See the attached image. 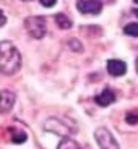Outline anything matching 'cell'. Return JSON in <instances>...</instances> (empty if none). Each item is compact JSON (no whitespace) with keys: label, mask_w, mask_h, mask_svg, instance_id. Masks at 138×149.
I'll return each instance as SVG.
<instances>
[{"label":"cell","mask_w":138,"mask_h":149,"mask_svg":"<svg viewBox=\"0 0 138 149\" xmlns=\"http://www.w3.org/2000/svg\"><path fill=\"white\" fill-rule=\"evenodd\" d=\"M21 68V54L10 42H0V71L4 74H15Z\"/></svg>","instance_id":"cell-1"},{"label":"cell","mask_w":138,"mask_h":149,"mask_svg":"<svg viewBox=\"0 0 138 149\" xmlns=\"http://www.w3.org/2000/svg\"><path fill=\"white\" fill-rule=\"evenodd\" d=\"M25 28L34 39H42L47 34V21L44 16H28L25 19Z\"/></svg>","instance_id":"cell-2"},{"label":"cell","mask_w":138,"mask_h":149,"mask_svg":"<svg viewBox=\"0 0 138 149\" xmlns=\"http://www.w3.org/2000/svg\"><path fill=\"white\" fill-rule=\"evenodd\" d=\"M94 138H96V143H97V146H99V149H120L116 136H114L106 127L96 128Z\"/></svg>","instance_id":"cell-3"},{"label":"cell","mask_w":138,"mask_h":149,"mask_svg":"<svg viewBox=\"0 0 138 149\" xmlns=\"http://www.w3.org/2000/svg\"><path fill=\"white\" fill-rule=\"evenodd\" d=\"M44 130L49 133H54L57 136H62V138H68L71 133V127L67 125L64 120L57 118V117H50V118L46 120L44 123Z\"/></svg>","instance_id":"cell-4"},{"label":"cell","mask_w":138,"mask_h":149,"mask_svg":"<svg viewBox=\"0 0 138 149\" xmlns=\"http://www.w3.org/2000/svg\"><path fill=\"white\" fill-rule=\"evenodd\" d=\"M80 13H88V15H97L102 10V3L99 0H78L76 3Z\"/></svg>","instance_id":"cell-5"},{"label":"cell","mask_w":138,"mask_h":149,"mask_svg":"<svg viewBox=\"0 0 138 149\" xmlns=\"http://www.w3.org/2000/svg\"><path fill=\"white\" fill-rule=\"evenodd\" d=\"M16 101V96L10 89H2L0 91V113H8L13 109Z\"/></svg>","instance_id":"cell-6"},{"label":"cell","mask_w":138,"mask_h":149,"mask_svg":"<svg viewBox=\"0 0 138 149\" xmlns=\"http://www.w3.org/2000/svg\"><path fill=\"white\" fill-rule=\"evenodd\" d=\"M107 71L112 76H122V74H125V71H127V65H125V62H122V60L112 58L107 62Z\"/></svg>","instance_id":"cell-7"},{"label":"cell","mask_w":138,"mask_h":149,"mask_svg":"<svg viewBox=\"0 0 138 149\" xmlns=\"http://www.w3.org/2000/svg\"><path fill=\"white\" fill-rule=\"evenodd\" d=\"M94 101H96L97 105H101V107H107V105H111L112 102L116 101V94H114V91H112V89L106 88L99 96H96Z\"/></svg>","instance_id":"cell-8"},{"label":"cell","mask_w":138,"mask_h":149,"mask_svg":"<svg viewBox=\"0 0 138 149\" xmlns=\"http://www.w3.org/2000/svg\"><path fill=\"white\" fill-rule=\"evenodd\" d=\"M28 139V134L20 128H10V141L15 144H21Z\"/></svg>","instance_id":"cell-9"},{"label":"cell","mask_w":138,"mask_h":149,"mask_svg":"<svg viewBox=\"0 0 138 149\" xmlns=\"http://www.w3.org/2000/svg\"><path fill=\"white\" fill-rule=\"evenodd\" d=\"M80 148H81V146L71 138H62V141L57 146V149H80Z\"/></svg>","instance_id":"cell-10"},{"label":"cell","mask_w":138,"mask_h":149,"mask_svg":"<svg viewBox=\"0 0 138 149\" xmlns=\"http://www.w3.org/2000/svg\"><path fill=\"white\" fill-rule=\"evenodd\" d=\"M55 21H57V26H59L60 29H70V28H71L70 18H68V16H65L64 13L55 15Z\"/></svg>","instance_id":"cell-11"},{"label":"cell","mask_w":138,"mask_h":149,"mask_svg":"<svg viewBox=\"0 0 138 149\" xmlns=\"http://www.w3.org/2000/svg\"><path fill=\"white\" fill-rule=\"evenodd\" d=\"M123 33L127 36H132V37H138V23H130L127 26L123 28Z\"/></svg>","instance_id":"cell-12"},{"label":"cell","mask_w":138,"mask_h":149,"mask_svg":"<svg viewBox=\"0 0 138 149\" xmlns=\"http://www.w3.org/2000/svg\"><path fill=\"white\" fill-rule=\"evenodd\" d=\"M125 122L128 125H138V110H130L125 115Z\"/></svg>","instance_id":"cell-13"},{"label":"cell","mask_w":138,"mask_h":149,"mask_svg":"<svg viewBox=\"0 0 138 149\" xmlns=\"http://www.w3.org/2000/svg\"><path fill=\"white\" fill-rule=\"evenodd\" d=\"M68 45H70V49L75 50V52H83V44L78 39H70V41H68Z\"/></svg>","instance_id":"cell-14"},{"label":"cell","mask_w":138,"mask_h":149,"mask_svg":"<svg viewBox=\"0 0 138 149\" xmlns=\"http://www.w3.org/2000/svg\"><path fill=\"white\" fill-rule=\"evenodd\" d=\"M39 2H41L42 5H44V7H54V5L57 3V0H39Z\"/></svg>","instance_id":"cell-15"},{"label":"cell","mask_w":138,"mask_h":149,"mask_svg":"<svg viewBox=\"0 0 138 149\" xmlns=\"http://www.w3.org/2000/svg\"><path fill=\"white\" fill-rule=\"evenodd\" d=\"M5 23H7V16L4 15V11L0 10V26H4Z\"/></svg>","instance_id":"cell-16"},{"label":"cell","mask_w":138,"mask_h":149,"mask_svg":"<svg viewBox=\"0 0 138 149\" xmlns=\"http://www.w3.org/2000/svg\"><path fill=\"white\" fill-rule=\"evenodd\" d=\"M135 67H137V73H138V58H137V63H135Z\"/></svg>","instance_id":"cell-17"},{"label":"cell","mask_w":138,"mask_h":149,"mask_svg":"<svg viewBox=\"0 0 138 149\" xmlns=\"http://www.w3.org/2000/svg\"><path fill=\"white\" fill-rule=\"evenodd\" d=\"M135 15H138V10H135Z\"/></svg>","instance_id":"cell-18"},{"label":"cell","mask_w":138,"mask_h":149,"mask_svg":"<svg viewBox=\"0 0 138 149\" xmlns=\"http://www.w3.org/2000/svg\"><path fill=\"white\" fill-rule=\"evenodd\" d=\"M133 2H135V3H138V0H133Z\"/></svg>","instance_id":"cell-19"},{"label":"cell","mask_w":138,"mask_h":149,"mask_svg":"<svg viewBox=\"0 0 138 149\" xmlns=\"http://www.w3.org/2000/svg\"><path fill=\"white\" fill-rule=\"evenodd\" d=\"M25 2H29V0H25Z\"/></svg>","instance_id":"cell-20"},{"label":"cell","mask_w":138,"mask_h":149,"mask_svg":"<svg viewBox=\"0 0 138 149\" xmlns=\"http://www.w3.org/2000/svg\"><path fill=\"white\" fill-rule=\"evenodd\" d=\"M80 149H83V148H80Z\"/></svg>","instance_id":"cell-21"}]
</instances>
